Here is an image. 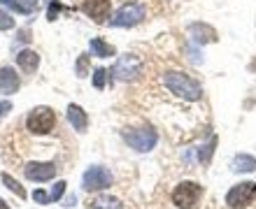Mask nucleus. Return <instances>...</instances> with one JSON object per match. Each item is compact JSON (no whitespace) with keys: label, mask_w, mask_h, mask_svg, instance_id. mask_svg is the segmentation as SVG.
I'll list each match as a JSON object with an SVG mask.
<instances>
[{"label":"nucleus","mask_w":256,"mask_h":209,"mask_svg":"<svg viewBox=\"0 0 256 209\" xmlns=\"http://www.w3.org/2000/svg\"><path fill=\"white\" fill-rule=\"evenodd\" d=\"M163 84L168 88L170 93H175L177 98H182V100H189V102H196L202 98V86L194 77L184 72H175V70H170V72L163 74Z\"/></svg>","instance_id":"f257e3e1"},{"label":"nucleus","mask_w":256,"mask_h":209,"mask_svg":"<svg viewBox=\"0 0 256 209\" xmlns=\"http://www.w3.org/2000/svg\"><path fill=\"white\" fill-rule=\"evenodd\" d=\"M202 186L196 182H180L172 191V205L180 209H200Z\"/></svg>","instance_id":"f03ea898"},{"label":"nucleus","mask_w":256,"mask_h":209,"mask_svg":"<svg viewBox=\"0 0 256 209\" xmlns=\"http://www.w3.org/2000/svg\"><path fill=\"white\" fill-rule=\"evenodd\" d=\"M26 128L33 135H47L56 128V112L52 107H44V105L30 109L26 116Z\"/></svg>","instance_id":"7ed1b4c3"},{"label":"nucleus","mask_w":256,"mask_h":209,"mask_svg":"<svg viewBox=\"0 0 256 209\" xmlns=\"http://www.w3.org/2000/svg\"><path fill=\"white\" fill-rule=\"evenodd\" d=\"M122 137L128 147L135 149V151H140V154L152 151V149L156 147V142H158V133H156L152 126H144V128H138V130H124Z\"/></svg>","instance_id":"20e7f679"},{"label":"nucleus","mask_w":256,"mask_h":209,"mask_svg":"<svg viewBox=\"0 0 256 209\" xmlns=\"http://www.w3.org/2000/svg\"><path fill=\"white\" fill-rule=\"evenodd\" d=\"M147 16V9L142 2H126L114 12V16L110 19V23L114 28H133L138 23H142Z\"/></svg>","instance_id":"39448f33"},{"label":"nucleus","mask_w":256,"mask_h":209,"mask_svg":"<svg viewBox=\"0 0 256 209\" xmlns=\"http://www.w3.org/2000/svg\"><path fill=\"white\" fill-rule=\"evenodd\" d=\"M112 182H114V177L110 170H105L102 165H91L82 177V189L86 193H98V191L110 189Z\"/></svg>","instance_id":"423d86ee"},{"label":"nucleus","mask_w":256,"mask_h":209,"mask_svg":"<svg viewBox=\"0 0 256 209\" xmlns=\"http://www.w3.org/2000/svg\"><path fill=\"white\" fill-rule=\"evenodd\" d=\"M112 74H114L119 81H135L142 74V61L135 54H126L122 56L119 61L114 63L112 68Z\"/></svg>","instance_id":"0eeeda50"},{"label":"nucleus","mask_w":256,"mask_h":209,"mask_svg":"<svg viewBox=\"0 0 256 209\" xmlns=\"http://www.w3.org/2000/svg\"><path fill=\"white\" fill-rule=\"evenodd\" d=\"M254 196H256L254 184L252 182H240L226 193V205H228L230 209H242L254 200Z\"/></svg>","instance_id":"6e6552de"},{"label":"nucleus","mask_w":256,"mask_h":209,"mask_svg":"<svg viewBox=\"0 0 256 209\" xmlns=\"http://www.w3.org/2000/svg\"><path fill=\"white\" fill-rule=\"evenodd\" d=\"M56 165L54 163H28L24 168V175H26L28 182H38V184H44V182H52L56 177Z\"/></svg>","instance_id":"1a4fd4ad"},{"label":"nucleus","mask_w":256,"mask_h":209,"mask_svg":"<svg viewBox=\"0 0 256 209\" xmlns=\"http://www.w3.org/2000/svg\"><path fill=\"white\" fill-rule=\"evenodd\" d=\"M82 12L86 14L88 19H94L96 23H102V21L110 19V12H112V0H84Z\"/></svg>","instance_id":"9d476101"},{"label":"nucleus","mask_w":256,"mask_h":209,"mask_svg":"<svg viewBox=\"0 0 256 209\" xmlns=\"http://www.w3.org/2000/svg\"><path fill=\"white\" fill-rule=\"evenodd\" d=\"M19 86H21V79H19V74H16V70L10 68V65L0 68V93L12 95L19 91Z\"/></svg>","instance_id":"9b49d317"},{"label":"nucleus","mask_w":256,"mask_h":209,"mask_svg":"<svg viewBox=\"0 0 256 209\" xmlns=\"http://www.w3.org/2000/svg\"><path fill=\"white\" fill-rule=\"evenodd\" d=\"M189 35L194 37L196 44H208V42H216V30L208 23H191L189 26Z\"/></svg>","instance_id":"f8f14e48"},{"label":"nucleus","mask_w":256,"mask_h":209,"mask_svg":"<svg viewBox=\"0 0 256 209\" xmlns=\"http://www.w3.org/2000/svg\"><path fill=\"white\" fill-rule=\"evenodd\" d=\"M16 65L26 74H33L35 70L40 68V54L33 51V49H24V51L16 54Z\"/></svg>","instance_id":"ddd939ff"},{"label":"nucleus","mask_w":256,"mask_h":209,"mask_svg":"<svg viewBox=\"0 0 256 209\" xmlns=\"http://www.w3.org/2000/svg\"><path fill=\"white\" fill-rule=\"evenodd\" d=\"M68 121L77 133H86L88 128V114L80 105H68Z\"/></svg>","instance_id":"4468645a"},{"label":"nucleus","mask_w":256,"mask_h":209,"mask_svg":"<svg viewBox=\"0 0 256 209\" xmlns=\"http://www.w3.org/2000/svg\"><path fill=\"white\" fill-rule=\"evenodd\" d=\"M88 54L96 56V58H110V56H116V49L105 42L102 37H91L88 42Z\"/></svg>","instance_id":"2eb2a0df"},{"label":"nucleus","mask_w":256,"mask_h":209,"mask_svg":"<svg viewBox=\"0 0 256 209\" xmlns=\"http://www.w3.org/2000/svg\"><path fill=\"white\" fill-rule=\"evenodd\" d=\"M230 170L233 172H254L256 170V158L254 156H247V154H238L230 163Z\"/></svg>","instance_id":"dca6fc26"},{"label":"nucleus","mask_w":256,"mask_h":209,"mask_svg":"<svg viewBox=\"0 0 256 209\" xmlns=\"http://www.w3.org/2000/svg\"><path fill=\"white\" fill-rule=\"evenodd\" d=\"M2 2L19 14H33L38 7V0H2Z\"/></svg>","instance_id":"f3484780"},{"label":"nucleus","mask_w":256,"mask_h":209,"mask_svg":"<svg viewBox=\"0 0 256 209\" xmlns=\"http://www.w3.org/2000/svg\"><path fill=\"white\" fill-rule=\"evenodd\" d=\"M88 209H124L122 200H116L112 196H98L94 203L88 205Z\"/></svg>","instance_id":"a211bd4d"},{"label":"nucleus","mask_w":256,"mask_h":209,"mask_svg":"<svg viewBox=\"0 0 256 209\" xmlns=\"http://www.w3.org/2000/svg\"><path fill=\"white\" fill-rule=\"evenodd\" d=\"M0 179H2V184H5L7 189L12 191V193H14L16 198H19V200H24V198H26V191H24V186H21V184L16 182V179H14L12 175H7V172H5V175L0 177Z\"/></svg>","instance_id":"6ab92c4d"},{"label":"nucleus","mask_w":256,"mask_h":209,"mask_svg":"<svg viewBox=\"0 0 256 209\" xmlns=\"http://www.w3.org/2000/svg\"><path fill=\"white\" fill-rule=\"evenodd\" d=\"M214 147H216V137L212 135L208 144H202L200 151H198V158H200V163H210V158H212V154H214Z\"/></svg>","instance_id":"aec40b11"},{"label":"nucleus","mask_w":256,"mask_h":209,"mask_svg":"<svg viewBox=\"0 0 256 209\" xmlns=\"http://www.w3.org/2000/svg\"><path fill=\"white\" fill-rule=\"evenodd\" d=\"M110 74H108V70L105 68H96L94 70V86L98 88V91H102L105 88V79H108Z\"/></svg>","instance_id":"412c9836"},{"label":"nucleus","mask_w":256,"mask_h":209,"mask_svg":"<svg viewBox=\"0 0 256 209\" xmlns=\"http://www.w3.org/2000/svg\"><path fill=\"white\" fill-rule=\"evenodd\" d=\"M88 54H82L80 58H77V65H74V70H77V77H86L88 74Z\"/></svg>","instance_id":"4be33fe9"},{"label":"nucleus","mask_w":256,"mask_h":209,"mask_svg":"<svg viewBox=\"0 0 256 209\" xmlns=\"http://www.w3.org/2000/svg\"><path fill=\"white\" fill-rule=\"evenodd\" d=\"M66 186H68L66 182H56V184H54V189H52V193H49V200H52V203L61 200L63 193H66Z\"/></svg>","instance_id":"5701e85b"},{"label":"nucleus","mask_w":256,"mask_h":209,"mask_svg":"<svg viewBox=\"0 0 256 209\" xmlns=\"http://www.w3.org/2000/svg\"><path fill=\"white\" fill-rule=\"evenodd\" d=\"M10 28H14V19L7 12L0 9V30H10Z\"/></svg>","instance_id":"b1692460"},{"label":"nucleus","mask_w":256,"mask_h":209,"mask_svg":"<svg viewBox=\"0 0 256 209\" xmlns=\"http://www.w3.org/2000/svg\"><path fill=\"white\" fill-rule=\"evenodd\" d=\"M33 200L38 205H49L52 203V200H49V193H44V191H40V189L33 191Z\"/></svg>","instance_id":"393cba45"},{"label":"nucleus","mask_w":256,"mask_h":209,"mask_svg":"<svg viewBox=\"0 0 256 209\" xmlns=\"http://www.w3.org/2000/svg\"><path fill=\"white\" fill-rule=\"evenodd\" d=\"M58 12H61V2H58V0H54V2L49 5V9H47V19L54 21L56 16H58Z\"/></svg>","instance_id":"a878e982"},{"label":"nucleus","mask_w":256,"mask_h":209,"mask_svg":"<svg viewBox=\"0 0 256 209\" xmlns=\"http://www.w3.org/2000/svg\"><path fill=\"white\" fill-rule=\"evenodd\" d=\"M16 40H19V42H24V44H26V42L30 40V30H28V28H24V30H19V37H16Z\"/></svg>","instance_id":"bb28decb"},{"label":"nucleus","mask_w":256,"mask_h":209,"mask_svg":"<svg viewBox=\"0 0 256 209\" xmlns=\"http://www.w3.org/2000/svg\"><path fill=\"white\" fill-rule=\"evenodd\" d=\"M10 109H12V102H7V100L0 102V119H2V116H5Z\"/></svg>","instance_id":"cd10ccee"},{"label":"nucleus","mask_w":256,"mask_h":209,"mask_svg":"<svg viewBox=\"0 0 256 209\" xmlns=\"http://www.w3.org/2000/svg\"><path fill=\"white\" fill-rule=\"evenodd\" d=\"M0 209H10V205H7L5 200H2V198H0Z\"/></svg>","instance_id":"c85d7f7f"},{"label":"nucleus","mask_w":256,"mask_h":209,"mask_svg":"<svg viewBox=\"0 0 256 209\" xmlns=\"http://www.w3.org/2000/svg\"><path fill=\"white\" fill-rule=\"evenodd\" d=\"M254 189H256V184H254Z\"/></svg>","instance_id":"c756f323"}]
</instances>
